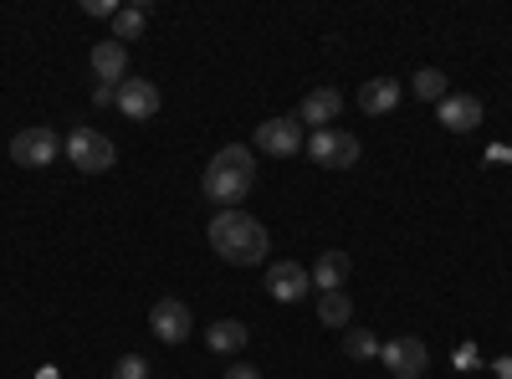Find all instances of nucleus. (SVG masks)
<instances>
[{
  "label": "nucleus",
  "instance_id": "8",
  "mask_svg": "<svg viewBox=\"0 0 512 379\" xmlns=\"http://www.w3.org/2000/svg\"><path fill=\"white\" fill-rule=\"evenodd\" d=\"M149 333H154L159 344H185L190 333H195V318H190V308L180 298H159L154 313H149Z\"/></svg>",
  "mask_w": 512,
  "mask_h": 379
},
{
  "label": "nucleus",
  "instance_id": "22",
  "mask_svg": "<svg viewBox=\"0 0 512 379\" xmlns=\"http://www.w3.org/2000/svg\"><path fill=\"white\" fill-rule=\"evenodd\" d=\"M82 11H88V16H118V6H113V0H82Z\"/></svg>",
  "mask_w": 512,
  "mask_h": 379
},
{
  "label": "nucleus",
  "instance_id": "15",
  "mask_svg": "<svg viewBox=\"0 0 512 379\" xmlns=\"http://www.w3.org/2000/svg\"><path fill=\"white\" fill-rule=\"evenodd\" d=\"M395 103H400V82H395V77H369L364 88H359V108H364L369 118L390 113Z\"/></svg>",
  "mask_w": 512,
  "mask_h": 379
},
{
  "label": "nucleus",
  "instance_id": "16",
  "mask_svg": "<svg viewBox=\"0 0 512 379\" xmlns=\"http://www.w3.org/2000/svg\"><path fill=\"white\" fill-rule=\"evenodd\" d=\"M344 277H349V257L338 246H328L323 257L313 262V287L318 292H344Z\"/></svg>",
  "mask_w": 512,
  "mask_h": 379
},
{
  "label": "nucleus",
  "instance_id": "18",
  "mask_svg": "<svg viewBox=\"0 0 512 379\" xmlns=\"http://www.w3.org/2000/svg\"><path fill=\"white\" fill-rule=\"evenodd\" d=\"M410 88H415V98H420V103H441V98H451L446 72H441V67H420V72L410 77Z\"/></svg>",
  "mask_w": 512,
  "mask_h": 379
},
{
  "label": "nucleus",
  "instance_id": "11",
  "mask_svg": "<svg viewBox=\"0 0 512 379\" xmlns=\"http://www.w3.org/2000/svg\"><path fill=\"white\" fill-rule=\"evenodd\" d=\"M338 113H344V93L338 88H313L297 103V123H308V129H333Z\"/></svg>",
  "mask_w": 512,
  "mask_h": 379
},
{
  "label": "nucleus",
  "instance_id": "1",
  "mask_svg": "<svg viewBox=\"0 0 512 379\" xmlns=\"http://www.w3.org/2000/svg\"><path fill=\"white\" fill-rule=\"evenodd\" d=\"M210 246H216V257L231 262V267H256L267 262V226L251 216V210H216L210 216Z\"/></svg>",
  "mask_w": 512,
  "mask_h": 379
},
{
  "label": "nucleus",
  "instance_id": "4",
  "mask_svg": "<svg viewBox=\"0 0 512 379\" xmlns=\"http://www.w3.org/2000/svg\"><path fill=\"white\" fill-rule=\"evenodd\" d=\"M303 154H308L313 164H323V170H354L364 149H359V139L344 134V129H313L308 144H303Z\"/></svg>",
  "mask_w": 512,
  "mask_h": 379
},
{
  "label": "nucleus",
  "instance_id": "12",
  "mask_svg": "<svg viewBox=\"0 0 512 379\" xmlns=\"http://www.w3.org/2000/svg\"><path fill=\"white\" fill-rule=\"evenodd\" d=\"M436 108H441V129H451V134H477L482 129V98H472V93H451Z\"/></svg>",
  "mask_w": 512,
  "mask_h": 379
},
{
  "label": "nucleus",
  "instance_id": "2",
  "mask_svg": "<svg viewBox=\"0 0 512 379\" xmlns=\"http://www.w3.org/2000/svg\"><path fill=\"white\" fill-rule=\"evenodd\" d=\"M256 185V154L246 144H226L216 159L205 164V175H200V190L210 205H221V210H236Z\"/></svg>",
  "mask_w": 512,
  "mask_h": 379
},
{
  "label": "nucleus",
  "instance_id": "14",
  "mask_svg": "<svg viewBox=\"0 0 512 379\" xmlns=\"http://www.w3.org/2000/svg\"><path fill=\"white\" fill-rule=\"evenodd\" d=\"M246 344H251V328L241 318H221V323L205 328V349L210 354H241Z\"/></svg>",
  "mask_w": 512,
  "mask_h": 379
},
{
  "label": "nucleus",
  "instance_id": "9",
  "mask_svg": "<svg viewBox=\"0 0 512 379\" xmlns=\"http://www.w3.org/2000/svg\"><path fill=\"white\" fill-rule=\"evenodd\" d=\"M123 118H134V123H144V118H154L159 108H164V98H159V88L154 82H144V77H128V82H118V103H113Z\"/></svg>",
  "mask_w": 512,
  "mask_h": 379
},
{
  "label": "nucleus",
  "instance_id": "3",
  "mask_svg": "<svg viewBox=\"0 0 512 379\" xmlns=\"http://www.w3.org/2000/svg\"><path fill=\"white\" fill-rule=\"evenodd\" d=\"M62 154L77 164L82 175H108L113 164H118V149H113V139H108V134H98L93 123H77V129L67 134V144H62Z\"/></svg>",
  "mask_w": 512,
  "mask_h": 379
},
{
  "label": "nucleus",
  "instance_id": "13",
  "mask_svg": "<svg viewBox=\"0 0 512 379\" xmlns=\"http://www.w3.org/2000/svg\"><path fill=\"white\" fill-rule=\"evenodd\" d=\"M88 67H93V77L103 82V88H118V82H128V47L108 36V41H98V47H93Z\"/></svg>",
  "mask_w": 512,
  "mask_h": 379
},
{
  "label": "nucleus",
  "instance_id": "17",
  "mask_svg": "<svg viewBox=\"0 0 512 379\" xmlns=\"http://www.w3.org/2000/svg\"><path fill=\"white\" fill-rule=\"evenodd\" d=\"M349 318H354L349 292H318V323L323 328H349Z\"/></svg>",
  "mask_w": 512,
  "mask_h": 379
},
{
  "label": "nucleus",
  "instance_id": "10",
  "mask_svg": "<svg viewBox=\"0 0 512 379\" xmlns=\"http://www.w3.org/2000/svg\"><path fill=\"white\" fill-rule=\"evenodd\" d=\"M267 292L277 303H297V298H308V292H313V272L303 262H272L267 267Z\"/></svg>",
  "mask_w": 512,
  "mask_h": 379
},
{
  "label": "nucleus",
  "instance_id": "24",
  "mask_svg": "<svg viewBox=\"0 0 512 379\" xmlns=\"http://www.w3.org/2000/svg\"><path fill=\"white\" fill-rule=\"evenodd\" d=\"M93 103H98V108H113V103H118V88H103V82H98V88H93Z\"/></svg>",
  "mask_w": 512,
  "mask_h": 379
},
{
  "label": "nucleus",
  "instance_id": "7",
  "mask_svg": "<svg viewBox=\"0 0 512 379\" xmlns=\"http://www.w3.org/2000/svg\"><path fill=\"white\" fill-rule=\"evenodd\" d=\"M303 144H308V134H303V123H297V118H267V123H256V149L272 154V159H292Z\"/></svg>",
  "mask_w": 512,
  "mask_h": 379
},
{
  "label": "nucleus",
  "instance_id": "6",
  "mask_svg": "<svg viewBox=\"0 0 512 379\" xmlns=\"http://www.w3.org/2000/svg\"><path fill=\"white\" fill-rule=\"evenodd\" d=\"M379 359H384V369H390L395 379H420L425 364H431V354H425V344L415 339V333H400V339L379 344Z\"/></svg>",
  "mask_w": 512,
  "mask_h": 379
},
{
  "label": "nucleus",
  "instance_id": "21",
  "mask_svg": "<svg viewBox=\"0 0 512 379\" xmlns=\"http://www.w3.org/2000/svg\"><path fill=\"white\" fill-rule=\"evenodd\" d=\"M113 379H149V359L144 354H123L113 364Z\"/></svg>",
  "mask_w": 512,
  "mask_h": 379
},
{
  "label": "nucleus",
  "instance_id": "19",
  "mask_svg": "<svg viewBox=\"0 0 512 379\" xmlns=\"http://www.w3.org/2000/svg\"><path fill=\"white\" fill-rule=\"evenodd\" d=\"M149 26V6H118L113 16V41H139Z\"/></svg>",
  "mask_w": 512,
  "mask_h": 379
},
{
  "label": "nucleus",
  "instance_id": "20",
  "mask_svg": "<svg viewBox=\"0 0 512 379\" xmlns=\"http://www.w3.org/2000/svg\"><path fill=\"white\" fill-rule=\"evenodd\" d=\"M344 354L354 359V364H364V359H379V339L369 328H349L344 333Z\"/></svg>",
  "mask_w": 512,
  "mask_h": 379
},
{
  "label": "nucleus",
  "instance_id": "25",
  "mask_svg": "<svg viewBox=\"0 0 512 379\" xmlns=\"http://www.w3.org/2000/svg\"><path fill=\"white\" fill-rule=\"evenodd\" d=\"M492 369H497V374H502V379H512V359H497V364H492Z\"/></svg>",
  "mask_w": 512,
  "mask_h": 379
},
{
  "label": "nucleus",
  "instance_id": "23",
  "mask_svg": "<svg viewBox=\"0 0 512 379\" xmlns=\"http://www.w3.org/2000/svg\"><path fill=\"white\" fill-rule=\"evenodd\" d=\"M221 379H262V369H256V364H231Z\"/></svg>",
  "mask_w": 512,
  "mask_h": 379
},
{
  "label": "nucleus",
  "instance_id": "5",
  "mask_svg": "<svg viewBox=\"0 0 512 379\" xmlns=\"http://www.w3.org/2000/svg\"><path fill=\"white\" fill-rule=\"evenodd\" d=\"M62 144H67V139H57L52 129H21V134L11 139V159L21 164V170H47V164L62 154Z\"/></svg>",
  "mask_w": 512,
  "mask_h": 379
},
{
  "label": "nucleus",
  "instance_id": "26",
  "mask_svg": "<svg viewBox=\"0 0 512 379\" xmlns=\"http://www.w3.org/2000/svg\"><path fill=\"white\" fill-rule=\"evenodd\" d=\"M41 379H57V369H41Z\"/></svg>",
  "mask_w": 512,
  "mask_h": 379
}]
</instances>
